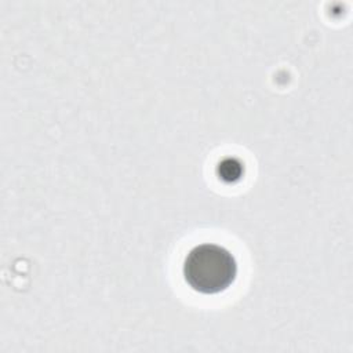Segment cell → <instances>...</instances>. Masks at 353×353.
<instances>
[{"label":"cell","mask_w":353,"mask_h":353,"mask_svg":"<svg viewBox=\"0 0 353 353\" xmlns=\"http://www.w3.org/2000/svg\"><path fill=\"white\" fill-rule=\"evenodd\" d=\"M183 279L190 288L211 295L225 291L237 276V262L232 252L218 244H200L185 256Z\"/></svg>","instance_id":"obj_1"}]
</instances>
